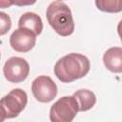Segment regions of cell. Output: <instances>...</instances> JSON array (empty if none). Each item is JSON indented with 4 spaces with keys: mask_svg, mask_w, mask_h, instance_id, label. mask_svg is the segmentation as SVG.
I'll return each mask as SVG.
<instances>
[{
    "mask_svg": "<svg viewBox=\"0 0 122 122\" xmlns=\"http://www.w3.org/2000/svg\"><path fill=\"white\" fill-rule=\"evenodd\" d=\"M28 103V95L22 89H13L1 99L3 122L5 119L14 118L20 114Z\"/></svg>",
    "mask_w": 122,
    "mask_h": 122,
    "instance_id": "3",
    "label": "cell"
},
{
    "mask_svg": "<svg viewBox=\"0 0 122 122\" xmlns=\"http://www.w3.org/2000/svg\"><path fill=\"white\" fill-rule=\"evenodd\" d=\"M117 32H118V34L121 38V41H122V19L120 20V22L117 25Z\"/></svg>",
    "mask_w": 122,
    "mask_h": 122,
    "instance_id": "13",
    "label": "cell"
},
{
    "mask_svg": "<svg viewBox=\"0 0 122 122\" xmlns=\"http://www.w3.org/2000/svg\"><path fill=\"white\" fill-rule=\"evenodd\" d=\"M72 96L78 103L79 112H87L91 110L96 102L95 94L92 91L87 89H81L76 91Z\"/></svg>",
    "mask_w": 122,
    "mask_h": 122,
    "instance_id": "10",
    "label": "cell"
},
{
    "mask_svg": "<svg viewBox=\"0 0 122 122\" xmlns=\"http://www.w3.org/2000/svg\"><path fill=\"white\" fill-rule=\"evenodd\" d=\"M47 19L53 30L61 36H69L74 31L71 10L62 1L51 2L47 9Z\"/></svg>",
    "mask_w": 122,
    "mask_h": 122,
    "instance_id": "2",
    "label": "cell"
},
{
    "mask_svg": "<svg viewBox=\"0 0 122 122\" xmlns=\"http://www.w3.org/2000/svg\"><path fill=\"white\" fill-rule=\"evenodd\" d=\"M3 72L8 81L11 83H20L28 77L30 66L26 59L13 56L9 58L4 64Z\"/></svg>",
    "mask_w": 122,
    "mask_h": 122,
    "instance_id": "5",
    "label": "cell"
},
{
    "mask_svg": "<svg viewBox=\"0 0 122 122\" xmlns=\"http://www.w3.org/2000/svg\"><path fill=\"white\" fill-rule=\"evenodd\" d=\"M35 42L36 34L25 28H18L10 37V44L11 48L18 52L30 51L34 47Z\"/></svg>",
    "mask_w": 122,
    "mask_h": 122,
    "instance_id": "7",
    "label": "cell"
},
{
    "mask_svg": "<svg viewBox=\"0 0 122 122\" xmlns=\"http://www.w3.org/2000/svg\"><path fill=\"white\" fill-rule=\"evenodd\" d=\"M79 112L78 103L73 96H63L50 110L51 122H72Z\"/></svg>",
    "mask_w": 122,
    "mask_h": 122,
    "instance_id": "4",
    "label": "cell"
},
{
    "mask_svg": "<svg viewBox=\"0 0 122 122\" xmlns=\"http://www.w3.org/2000/svg\"><path fill=\"white\" fill-rule=\"evenodd\" d=\"M95 6L105 12H119L122 10V0H96Z\"/></svg>",
    "mask_w": 122,
    "mask_h": 122,
    "instance_id": "11",
    "label": "cell"
},
{
    "mask_svg": "<svg viewBox=\"0 0 122 122\" xmlns=\"http://www.w3.org/2000/svg\"><path fill=\"white\" fill-rule=\"evenodd\" d=\"M103 63L107 70L114 73L122 72V48L112 47L103 55Z\"/></svg>",
    "mask_w": 122,
    "mask_h": 122,
    "instance_id": "8",
    "label": "cell"
},
{
    "mask_svg": "<svg viewBox=\"0 0 122 122\" xmlns=\"http://www.w3.org/2000/svg\"><path fill=\"white\" fill-rule=\"evenodd\" d=\"M18 28L28 29L38 35L43 30V22L38 14L34 12H25L19 18Z\"/></svg>",
    "mask_w": 122,
    "mask_h": 122,
    "instance_id": "9",
    "label": "cell"
},
{
    "mask_svg": "<svg viewBox=\"0 0 122 122\" xmlns=\"http://www.w3.org/2000/svg\"><path fill=\"white\" fill-rule=\"evenodd\" d=\"M31 92L35 99L39 102L48 103L55 98L57 86L50 76L40 75L32 81Z\"/></svg>",
    "mask_w": 122,
    "mask_h": 122,
    "instance_id": "6",
    "label": "cell"
},
{
    "mask_svg": "<svg viewBox=\"0 0 122 122\" xmlns=\"http://www.w3.org/2000/svg\"><path fill=\"white\" fill-rule=\"evenodd\" d=\"M0 19H1V30H0V34L3 35L5 34L11 27V20L10 17L6 14L5 12L1 11L0 12Z\"/></svg>",
    "mask_w": 122,
    "mask_h": 122,
    "instance_id": "12",
    "label": "cell"
},
{
    "mask_svg": "<svg viewBox=\"0 0 122 122\" xmlns=\"http://www.w3.org/2000/svg\"><path fill=\"white\" fill-rule=\"evenodd\" d=\"M91 64L87 56L71 52L61 57L54 65V74L64 83H70L84 77L90 71Z\"/></svg>",
    "mask_w": 122,
    "mask_h": 122,
    "instance_id": "1",
    "label": "cell"
}]
</instances>
